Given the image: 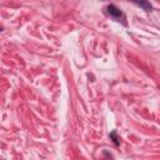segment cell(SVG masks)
Here are the masks:
<instances>
[{"label":"cell","mask_w":160,"mask_h":160,"mask_svg":"<svg viewBox=\"0 0 160 160\" xmlns=\"http://www.w3.org/2000/svg\"><path fill=\"white\" fill-rule=\"evenodd\" d=\"M108 11H109V14L112 15V16H119V15H121V11H120L115 5H109V6H108Z\"/></svg>","instance_id":"cell-2"},{"label":"cell","mask_w":160,"mask_h":160,"mask_svg":"<svg viewBox=\"0 0 160 160\" xmlns=\"http://www.w3.org/2000/svg\"><path fill=\"white\" fill-rule=\"evenodd\" d=\"M135 4H138L140 8H142L144 10L146 11H150L151 10V4L148 1V0H134Z\"/></svg>","instance_id":"cell-1"}]
</instances>
